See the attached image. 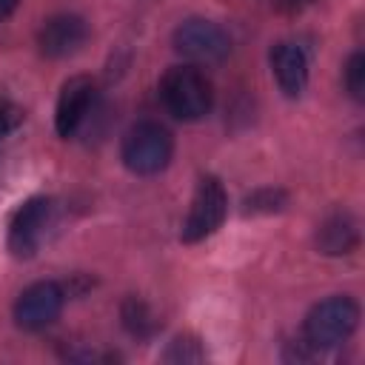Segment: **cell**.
Listing matches in <instances>:
<instances>
[{
	"label": "cell",
	"mask_w": 365,
	"mask_h": 365,
	"mask_svg": "<svg viewBox=\"0 0 365 365\" xmlns=\"http://www.w3.org/2000/svg\"><path fill=\"white\" fill-rule=\"evenodd\" d=\"M160 97L177 120L194 123L211 111L214 88L197 66H171L160 80Z\"/></svg>",
	"instance_id": "obj_1"
},
{
	"label": "cell",
	"mask_w": 365,
	"mask_h": 365,
	"mask_svg": "<svg viewBox=\"0 0 365 365\" xmlns=\"http://www.w3.org/2000/svg\"><path fill=\"white\" fill-rule=\"evenodd\" d=\"M123 163L128 171L134 174H160L174 154V140L168 134L165 125L154 123V120H143L137 125L128 128V134L123 137Z\"/></svg>",
	"instance_id": "obj_2"
},
{
	"label": "cell",
	"mask_w": 365,
	"mask_h": 365,
	"mask_svg": "<svg viewBox=\"0 0 365 365\" xmlns=\"http://www.w3.org/2000/svg\"><path fill=\"white\" fill-rule=\"evenodd\" d=\"M359 322V305L351 297H328L317 302L302 325L305 345L311 348H334L345 342Z\"/></svg>",
	"instance_id": "obj_3"
},
{
	"label": "cell",
	"mask_w": 365,
	"mask_h": 365,
	"mask_svg": "<svg viewBox=\"0 0 365 365\" xmlns=\"http://www.w3.org/2000/svg\"><path fill=\"white\" fill-rule=\"evenodd\" d=\"M225 214H228V194H225L222 182L211 174L200 177L188 217H185L182 231H180V240L182 242H200V240L211 237L222 225Z\"/></svg>",
	"instance_id": "obj_4"
},
{
	"label": "cell",
	"mask_w": 365,
	"mask_h": 365,
	"mask_svg": "<svg viewBox=\"0 0 365 365\" xmlns=\"http://www.w3.org/2000/svg\"><path fill=\"white\" fill-rule=\"evenodd\" d=\"M51 220H54V200H48V197L26 200L9 222V251L17 259L34 257L46 240Z\"/></svg>",
	"instance_id": "obj_5"
},
{
	"label": "cell",
	"mask_w": 365,
	"mask_h": 365,
	"mask_svg": "<svg viewBox=\"0 0 365 365\" xmlns=\"http://www.w3.org/2000/svg\"><path fill=\"white\" fill-rule=\"evenodd\" d=\"M174 48L197 63H217L222 57H228L231 51V37L222 26L202 20V17H191L182 20L174 29Z\"/></svg>",
	"instance_id": "obj_6"
},
{
	"label": "cell",
	"mask_w": 365,
	"mask_h": 365,
	"mask_svg": "<svg viewBox=\"0 0 365 365\" xmlns=\"http://www.w3.org/2000/svg\"><path fill=\"white\" fill-rule=\"evenodd\" d=\"M63 302H66V291L57 282L51 279L31 282L14 302V322L23 331H40L60 317Z\"/></svg>",
	"instance_id": "obj_7"
},
{
	"label": "cell",
	"mask_w": 365,
	"mask_h": 365,
	"mask_svg": "<svg viewBox=\"0 0 365 365\" xmlns=\"http://www.w3.org/2000/svg\"><path fill=\"white\" fill-rule=\"evenodd\" d=\"M94 97H97V86L91 77L77 74L63 83L60 97H57V111H54V128L60 137L68 140L80 131V125L94 108Z\"/></svg>",
	"instance_id": "obj_8"
},
{
	"label": "cell",
	"mask_w": 365,
	"mask_h": 365,
	"mask_svg": "<svg viewBox=\"0 0 365 365\" xmlns=\"http://www.w3.org/2000/svg\"><path fill=\"white\" fill-rule=\"evenodd\" d=\"M88 40V23L80 14H54L37 31V46L46 57H68Z\"/></svg>",
	"instance_id": "obj_9"
},
{
	"label": "cell",
	"mask_w": 365,
	"mask_h": 365,
	"mask_svg": "<svg viewBox=\"0 0 365 365\" xmlns=\"http://www.w3.org/2000/svg\"><path fill=\"white\" fill-rule=\"evenodd\" d=\"M271 68L285 97H299L308 86V57L297 43H277L271 48Z\"/></svg>",
	"instance_id": "obj_10"
},
{
	"label": "cell",
	"mask_w": 365,
	"mask_h": 365,
	"mask_svg": "<svg viewBox=\"0 0 365 365\" xmlns=\"http://www.w3.org/2000/svg\"><path fill=\"white\" fill-rule=\"evenodd\" d=\"M359 245V228L356 220L345 211H336L331 217L322 220L319 231H317V248L328 257H342L351 254Z\"/></svg>",
	"instance_id": "obj_11"
},
{
	"label": "cell",
	"mask_w": 365,
	"mask_h": 365,
	"mask_svg": "<svg viewBox=\"0 0 365 365\" xmlns=\"http://www.w3.org/2000/svg\"><path fill=\"white\" fill-rule=\"evenodd\" d=\"M123 322H125V328H128L134 336H148V334L157 328V322H154L148 305H145L143 299H137V297H131V299L123 302Z\"/></svg>",
	"instance_id": "obj_12"
},
{
	"label": "cell",
	"mask_w": 365,
	"mask_h": 365,
	"mask_svg": "<svg viewBox=\"0 0 365 365\" xmlns=\"http://www.w3.org/2000/svg\"><path fill=\"white\" fill-rule=\"evenodd\" d=\"M345 88L351 91L354 100H362L365 97V54L362 51H354L348 57V66H345Z\"/></svg>",
	"instance_id": "obj_13"
},
{
	"label": "cell",
	"mask_w": 365,
	"mask_h": 365,
	"mask_svg": "<svg viewBox=\"0 0 365 365\" xmlns=\"http://www.w3.org/2000/svg\"><path fill=\"white\" fill-rule=\"evenodd\" d=\"M163 359L165 362H200L202 359V348H200V342L194 336H177L168 345V351L163 354Z\"/></svg>",
	"instance_id": "obj_14"
},
{
	"label": "cell",
	"mask_w": 365,
	"mask_h": 365,
	"mask_svg": "<svg viewBox=\"0 0 365 365\" xmlns=\"http://www.w3.org/2000/svg\"><path fill=\"white\" fill-rule=\"evenodd\" d=\"M23 117H26V111L17 103L0 97V137H9L11 131H17L23 125Z\"/></svg>",
	"instance_id": "obj_15"
},
{
	"label": "cell",
	"mask_w": 365,
	"mask_h": 365,
	"mask_svg": "<svg viewBox=\"0 0 365 365\" xmlns=\"http://www.w3.org/2000/svg\"><path fill=\"white\" fill-rule=\"evenodd\" d=\"M279 202H285V197L279 194V191H257L254 197H248V211H277V208H282Z\"/></svg>",
	"instance_id": "obj_16"
},
{
	"label": "cell",
	"mask_w": 365,
	"mask_h": 365,
	"mask_svg": "<svg viewBox=\"0 0 365 365\" xmlns=\"http://www.w3.org/2000/svg\"><path fill=\"white\" fill-rule=\"evenodd\" d=\"M17 6H20V0H0V20H3V17H9Z\"/></svg>",
	"instance_id": "obj_17"
}]
</instances>
